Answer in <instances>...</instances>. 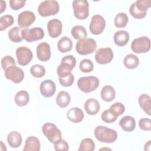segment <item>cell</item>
Wrapping results in <instances>:
<instances>
[{"label": "cell", "instance_id": "6da1fadb", "mask_svg": "<svg viewBox=\"0 0 151 151\" xmlns=\"http://www.w3.org/2000/svg\"><path fill=\"white\" fill-rule=\"evenodd\" d=\"M94 134L99 142L103 143H113L117 138V133L116 130L104 126H97L94 129Z\"/></svg>", "mask_w": 151, "mask_h": 151}, {"label": "cell", "instance_id": "7a4b0ae2", "mask_svg": "<svg viewBox=\"0 0 151 151\" xmlns=\"http://www.w3.org/2000/svg\"><path fill=\"white\" fill-rule=\"evenodd\" d=\"M60 9L59 4L55 0H45L41 2L38 7V12L43 17L57 14Z\"/></svg>", "mask_w": 151, "mask_h": 151}, {"label": "cell", "instance_id": "3957f363", "mask_svg": "<svg viewBox=\"0 0 151 151\" xmlns=\"http://www.w3.org/2000/svg\"><path fill=\"white\" fill-rule=\"evenodd\" d=\"M100 81L97 77L87 76L80 77L77 81L78 88L83 92L88 93L97 89Z\"/></svg>", "mask_w": 151, "mask_h": 151}, {"label": "cell", "instance_id": "277c9868", "mask_svg": "<svg viewBox=\"0 0 151 151\" xmlns=\"http://www.w3.org/2000/svg\"><path fill=\"white\" fill-rule=\"evenodd\" d=\"M97 48L96 41L90 38L78 40L76 45L77 52L80 55H87L94 52Z\"/></svg>", "mask_w": 151, "mask_h": 151}, {"label": "cell", "instance_id": "5b68a950", "mask_svg": "<svg viewBox=\"0 0 151 151\" xmlns=\"http://www.w3.org/2000/svg\"><path fill=\"white\" fill-rule=\"evenodd\" d=\"M42 132L48 140L53 144L62 139L60 130L52 123H46L42 127Z\"/></svg>", "mask_w": 151, "mask_h": 151}, {"label": "cell", "instance_id": "8992f818", "mask_svg": "<svg viewBox=\"0 0 151 151\" xmlns=\"http://www.w3.org/2000/svg\"><path fill=\"white\" fill-rule=\"evenodd\" d=\"M74 17L78 19H85L89 15V4L86 0H74L73 2Z\"/></svg>", "mask_w": 151, "mask_h": 151}, {"label": "cell", "instance_id": "52a82bcc", "mask_svg": "<svg viewBox=\"0 0 151 151\" xmlns=\"http://www.w3.org/2000/svg\"><path fill=\"white\" fill-rule=\"evenodd\" d=\"M150 48V40L146 36L140 37L134 39L131 44L132 50L137 54L145 53Z\"/></svg>", "mask_w": 151, "mask_h": 151}, {"label": "cell", "instance_id": "ba28073f", "mask_svg": "<svg viewBox=\"0 0 151 151\" xmlns=\"http://www.w3.org/2000/svg\"><path fill=\"white\" fill-rule=\"evenodd\" d=\"M21 36L27 42H33L41 40L44 37V31L41 27L31 29L25 28L21 31Z\"/></svg>", "mask_w": 151, "mask_h": 151}, {"label": "cell", "instance_id": "9c48e42d", "mask_svg": "<svg viewBox=\"0 0 151 151\" xmlns=\"http://www.w3.org/2000/svg\"><path fill=\"white\" fill-rule=\"evenodd\" d=\"M106 27V21L100 15H94L91 19L89 29L91 34L99 35L102 33Z\"/></svg>", "mask_w": 151, "mask_h": 151}, {"label": "cell", "instance_id": "30bf717a", "mask_svg": "<svg viewBox=\"0 0 151 151\" xmlns=\"http://www.w3.org/2000/svg\"><path fill=\"white\" fill-rule=\"evenodd\" d=\"M76 64V60L73 55L64 56L61 60V64L57 68V72L58 76L67 73H70L75 67Z\"/></svg>", "mask_w": 151, "mask_h": 151}, {"label": "cell", "instance_id": "8fae6325", "mask_svg": "<svg viewBox=\"0 0 151 151\" xmlns=\"http://www.w3.org/2000/svg\"><path fill=\"white\" fill-rule=\"evenodd\" d=\"M16 56L18 64L25 66L31 62L33 54L29 48L26 47H20L16 50Z\"/></svg>", "mask_w": 151, "mask_h": 151}, {"label": "cell", "instance_id": "7c38bea8", "mask_svg": "<svg viewBox=\"0 0 151 151\" xmlns=\"http://www.w3.org/2000/svg\"><path fill=\"white\" fill-rule=\"evenodd\" d=\"M113 52L109 47L101 48L97 50L95 60L100 64H106L111 61L113 58Z\"/></svg>", "mask_w": 151, "mask_h": 151}, {"label": "cell", "instance_id": "4fadbf2b", "mask_svg": "<svg viewBox=\"0 0 151 151\" xmlns=\"http://www.w3.org/2000/svg\"><path fill=\"white\" fill-rule=\"evenodd\" d=\"M5 77L14 83H21L24 78L23 70L16 65H12L5 70Z\"/></svg>", "mask_w": 151, "mask_h": 151}, {"label": "cell", "instance_id": "5bb4252c", "mask_svg": "<svg viewBox=\"0 0 151 151\" xmlns=\"http://www.w3.org/2000/svg\"><path fill=\"white\" fill-rule=\"evenodd\" d=\"M35 20V15L30 11H24L18 15V24L21 28L29 27Z\"/></svg>", "mask_w": 151, "mask_h": 151}, {"label": "cell", "instance_id": "9a60e30c", "mask_svg": "<svg viewBox=\"0 0 151 151\" xmlns=\"http://www.w3.org/2000/svg\"><path fill=\"white\" fill-rule=\"evenodd\" d=\"M49 35L51 38H57L60 35L62 32V22L57 19H52L50 20L47 25Z\"/></svg>", "mask_w": 151, "mask_h": 151}, {"label": "cell", "instance_id": "2e32d148", "mask_svg": "<svg viewBox=\"0 0 151 151\" xmlns=\"http://www.w3.org/2000/svg\"><path fill=\"white\" fill-rule=\"evenodd\" d=\"M37 56L39 60L47 61L51 57V48L49 44L46 42L40 43L36 49Z\"/></svg>", "mask_w": 151, "mask_h": 151}, {"label": "cell", "instance_id": "e0dca14e", "mask_svg": "<svg viewBox=\"0 0 151 151\" xmlns=\"http://www.w3.org/2000/svg\"><path fill=\"white\" fill-rule=\"evenodd\" d=\"M40 90L42 96L45 97H52L56 90L55 84L51 80H45L41 83Z\"/></svg>", "mask_w": 151, "mask_h": 151}, {"label": "cell", "instance_id": "ac0fdd59", "mask_svg": "<svg viewBox=\"0 0 151 151\" xmlns=\"http://www.w3.org/2000/svg\"><path fill=\"white\" fill-rule=\"evenodd\" d=\"M67 117L70 122L78 123L83 120L84 113L83 110L78 107H73L68 110Z\"/></svg>", "mask_w": 151, "mask_h": 151}, {"label": "cell", "instance_id": "d6986e66", "mask_svg": "<svg viewBox=\"0 0 151 151\" xmlns=\"http://www.w3.org/2000/svg\"><path fill=\"white\" fill-rule=\"evenodd\" d=\"M86 112L90 115L96 114L100 110V106L99 102L94 98L88 99L84 104Z\"/></svg>", "mask_w": 151, "mask_h": 151}, {"label": "cell", "instance_id": "ffe728a7", "mask_svg": "<svg viewBox=\"0 0 151 151\" xmlns=\"http://www.w3.org/2000/svg\"><path fill=\"white\" fill-rule=\"evenodd\" d=\"M40 142L39 139L34 136H29L25 140L24 151H40Z\"/></svg>", "mask_w": 151, "mask_h": 151}, {"label": "cell", "instance_id": "44dd1931", "mask_svg": "<svg viewBox=\"0 0 151 151\" xmlns=\"http://www.w3.org/2000/svg\"><path fill=\"white\" fill-rule=\"evenodd\" d=\"M119 125L125 132H132L134 130L136 127V122L132 116H125L119 121Z\"/></svg>", "mask_w": 151, "mask_h": 151}, {"label": "cell", "instance_id": "7402d4cb", "mask_svg": "<svg viewBox=\"0 0 151 151\" xmlns=\"http://www.w3.org/2000/svg\"><path fill=\"white\" fill-rule=\"evenodd\" d=\"M114 43L119 46L126 45L129 40V34L124 30H119L116 32L113 37Z\"/></svg>", "mask_w": 151, "mask_h": 151}, {"label": "cell", "instance_id": "603a6c76", "mask_svg": "<svg viewBox=\"0 0 151 151\" xmlns=\"http://www.w3.org/2000/svg\"><path fill=\"white\" fill-rule=\"evenodd\" d=\"M140 107L149 116L151 114V99L147 94H141L138 99Z\"/></svg>", "mask_w": 151, "mask_h": 151}, {"label": "cell", "instance_id": "cb8c5ba5", "mask_svg": "<svg viewBox=\"0 0 151 151\" xmlns=\"http://www.w3.org/2000/svg\"><path fill=\"white\" fill-rule=\"evenodd\" d=\"M7 142L11 147L17 148L19 147L22 143V136L19 132L12 131L8 134Z\"/></svg>", "mask_w": 151, "mask_h": 151}, {"label": "cell", "instance_id": "d4e9b609", "mask_svg": "<svg viewBox=\"0 0 151 151\" xmlns=\"http://www.w3.org/2000/svg\"><path fill=\"white\" fill-rule=\"evenodd\" d=\"M101 97L106 102H110L113 100L116 96V92L114 88L109 85L104 86L101 90Z\"/></svg>", "mask_w": 151, "mask_h": 151}, {"label": "cell", "instance_id": "484cf974", "mask_svg": "<svg viewBox=\"0 0 151 151\" xmlns=\"http://www.w3.org/2000/svg\"><path fill=\"white\" fill-rule=\"evenodd\" d=\"M70 100V96L68 92L65 91H61L58 93L55 101L59 107L65 108L69 105Z\"/></svg>", "mask_w": 151, "mask_h": 151}, {"label": "cell", "instance_id": "4316f807", "mask_svg": "<svg viewBox=\"0 0 151 151\" xmlns=\"http://www.w3.org/2000/svg\"><path fill=\"white\" fill-rule=\"evenodd\" d=\"M73 41L67 37H62L57 42L58 50L63 53L67 52L72 49Z\"/></svg>", "mask_w": 151, "mask_h": 151}, {"label": "cell", "instance_id": "83f0119b", "mask_svg": "<svg viewBox=\"0 0 151 151\" xmlns=\"http://www.w3.org/2000/svg\"><path fill=\"white\" fill-rule=\"evenodd\" d=\"M14 101L15 104L19 107L26 106L29 101V96L28 93L25 90L18 91L15 94Z\"/></svg>", "mask_w": 151, "mask_h": 151}, {"label": "cell", "instance_id": "f1b7e54d", "mask_svg": "<svg viewBox=\"0 0 151 151\" xmlns=\"http://www.w3.org/2000/svg\"><path fill=\"white\" fill-rule=\"evenodd\" d=\"M123 64L126 68L129 69H134L138 67L139 64V60L136 55L129 54L124 57Z\"/></svg>", "mask_w": 151, "mask_h": 151}, {"label": "cell", "instance_id": "f546056e", "mask_svg": "<svg viewBox=\"0 0 151 151\" xmlns=\"http://www.w3.org/2000/svg\"><path fill=\"white\" fill-rule=\"evenodd\" d=\"M72 36L76 40H80L87 38V33L85 28L81 25H76L71 31Z\"/></svg>", "mask_w": 151, "mask_h": 151}, {"label": "cell", "instance_id": "4dcf8cb0", "mask_svg": "<svg viewBox=\"0 0 151 151\" xmlns=\"http://www.w3.org/2000/svg\"><path fill=\"white\" fill-rule=\"evenodd\" d=\"M21 29L19 27H14L8 31V37L14 42H19L23 40L21 36Z\"/></svg>", "mask_w": 151, "mask_h": 151}, {"label": "cell", "instance_id": "1f68e13d", "mask_svg": "<svg viewBox=\"0 0 151 151\" xmlns=\"http://www.w3.org/2000/svg\"><path fill=\"white\" fill-rule=\"evenodd\" d=\"M129 21V18L124 12H119L114 18V25L117 28H124Z\"/></svg>", "mask_w": 151, "mask_h": 151}, {"label": "cell", "instance_id": "d6a6232c", "mask_svg": "<svg viewBox=\"0 0 151 151\" xmlns=\"http://www.w3.org/2000/svg\"><path fill=\"white\" fill-rule=\"evenodd\" d=\"M95 149V143L90 138L83 139L80 144L78 151H93Z\"/></svg>", "mask_w": 151, "mask_h": 151}, {"label": "cell", "instance_id": "836d02e7", "mask_svg": "<svg viewBox=\"0 0 151 151\" xmlns=\"http://www.w3.org/2000/svg\"><path fill=\"white\" fill-rule=\"evenodd\" d=\"M14 22V17L11 15H5L0 18V31H4L11 26Z\"/></svg>", "mask_w": 151, "mask_h": 151}, {"label": "cell", "instance_id": "e575fe53", "mask_svg": "<svg viewBox=\"0 0 151 151\" xmlns=\"http://www.w3.org/2000/svg\"><path fill=\"white\" fill-rule=\"evenodd\" d=\"M30 73L36 78H41L45 74V68L41 65L34 64L30 68Z\"/></svg>", "mask_w": 151, "mask_h": 151}, {"label": "cell", "instance_id": "d590c367", "mask_svg": "<svg viewBox=\"0 0 151 151\" xmlns=\"http://www.w3.org/2000/svg\"><path fill=\"white\" fill-rule=\"evenodd\" d=\"M79 68L82 72L85 73H88L93 71L94 68V65L93 62L90 60L83 59L80 63Z\"/></svg>", "mask_w": 151, "mask_h": 151}, {"label": "cell", "instance_id": "8d00e7d4", "mask_svg": "<svg viewBox=\"0 0 151 151\" xmlns=\"http://www.w3.org/2000/svg\"><path fill=\"white\" fill-rule=\"evenodd\" d=\"M58 79H59V82L62 86L69 87L73 84L74 77L73 74L71 73H70L68 74L64 75L61 77H58Z\"/></svg>", "mask_w": 151, "mask_h": 151}, {"label": "cell", "instance_id": "74e56055", "mask_svg": "<svg viewBox=\"0 0 151 151\" xmlns=\"http://www.w3.org/2000/svg\"><path fill=\"white\" fill-rule=\"evenodd\" d=\"M109 110L116 117L122 115L125 111L124 106L120 102H116L111 105Z\"/></svg>", "mask_w": 151, "mask_h": 151}, {"label": "cell", "instance_id": "f35d334b", "mask_svg": "<svg viewBox=\"0 0 151 151\" xmlns=\"http://www.w3.org/2000/svg\"><path fill=\"white\" fill-rule=\"evenodd\" d=\"M134 3L136 8L143 12H147L151 6V0H137Z\"/></svg>", "mask_w": 151, "mask_h": 151}, {"label": "cell", "instance_id": "ab89813d", "mask_svg": "<svg viewBox=\"0 0 151 151\" xmlns=\"http://www.w3.org/2000/svg\"><path fill=\"white\" fill-rule=\"evenodd\" d=\"M117 117L115 115L113 114V113L110 111L109 109H107L104 110L101 116V120L107 123H111L115 122L117 120Z\"/></svg>", "mask_w": 151, "mask_h": 151}, {"label": "cell", "instance_id": "60d3db41", "mask_svg": "<svg viewBox=\"0 0 151 151\" xmlns=\"http://www.w3.org/2000/svg\"><path fill=\"white\" fill-rule=\"evenodd\" d=\"M1 64L2 68L4 71L6 70L8 68H9L12 65H16L15 61L14 58L10 55L4 56L1 60Z\"/></svg>", "mask_w": 151, "mask_h": 151}, {"label": "cell", "instance_id": "b9f144b4", "mask_svg": "<svg viewBox=\"0 0 151 151\" xmlns=\"http://www.w3.org/2000/svg\"><path fill=\"white\" fill-rule=\"evenodd\" d=\"M129 12L131 14V15L137 19H142L144 17H145V16L146 15V13L147 12H143L142 11H140L139 10H138L135 5H134V3H133L129 8Z\"/></svg>", "mask_w": 151, "mask_h": 151}, {"label": "cell", "instance_id": "7bdbcfd3", "mask_svg": "<svg viewBox=\"0 0 151 151\" xmlns=\"http://www.w3.org/2000/svg\"><path fill=\"white\" fill-rule=\"evenodd\" d=\"M54 146L55 150L57 151H67L69 149L68 143L63 139L54 143Z\"/></svg>", "mask_w": 151, "mask_h": 151}, {"label": "cell", "instance_id": "ee69618b", "mask_svg": "<svg viewBox=\"0 0 151 151\" xmlns=\"http://www.w3.org/2000/svg\"><path fill=\"white\" fill-rule=\"evenodd\" d=\"M151 121L148 118H142L139 121V126L140 129L145 131H150L151 127Z\"/></svg>", "mask_w": 151, "mask_h": 151}, {"label": "cell", "instance_id": "f6af8a7d", "mask_svg": "<svg viewBox=\"0 0 151 151\" xmlns=\"http://www.w3.org/2000/svg\"><path fill=\"white\" fill-rule=\"evenodd\" d=\"M26 2V1L24 0H10L9 3L10 7L13 10H18L22 8Z\"/></svg>", "mask_w": 151, "mask_h": 151}, {"label": "cell", "instance_id": "bcb514c9", "mask_svg": "<svg viewBox=\"0 0 151 151\" xmlns=\"http://www.w3.org/2000/svg\"><path fill=\"white\" fill-rule=\"evenodd\" d=\"M1 13H2L6 9V2L1 0Z\"/></svg>", "mask_w": 151, "mask_h": 151}, {"label": "cell", "instance_id": "7dc6e473", "mask_svg": "<svg viewBox=\"0 0 151 151\" xmlns=\"http://www.w3.org/2000/svg\"><path fill=\"white\" fill-rule=\"evenodd\" d=\"M150 142L151 141L150 140H149L147 143H146L145 145V147H144V149L145 151L146 150H150Z\"/></svg>", "mask_w": 151, "mask_h": 151}]
</instances>
